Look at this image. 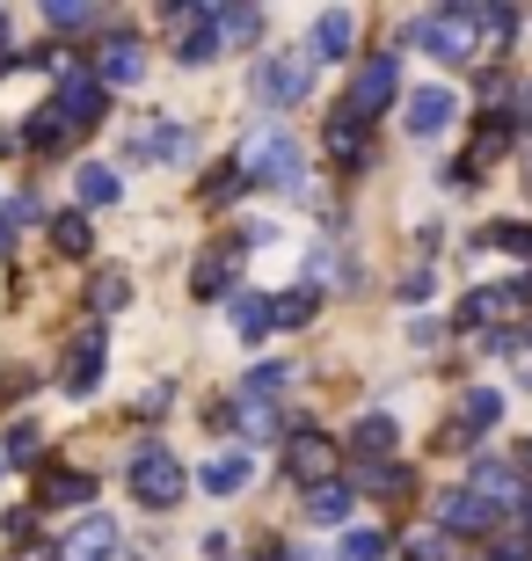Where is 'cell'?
I'll use <instances>...</instances> for the list:
<instances>
[{"instance_id":"cell-1","label":"cell","mask_w":532,"mask_h":561,"mask_svg":"<svg viewBox=\"0 0 532 561\" xmlns=\"http://www.w3.org/2000/svg\"><path fill=\"white\" fill-rule=\"evenodd\" d=\"M190 474H183V459L168 453V445H139L132 453V496L146 503V511H168V503H183Z\"/></svg>"},{"instance_id":"cell-2","label":"cell","mask_w":532,"mask_h":561,"mask_svg":"<svg viewBox=\"0 0 532 561\" xmlns=\"http://www.w3.org/2000/svg\"><path fill=\"white\" fill-rule=\"evenodd\" d=\"M401 95V59L394 51H372L365 66H358V81H350V103H343V117H358V125H372L380 110Z\"/></svg>"},{"instance_id":"cell-3","label":"cell","mask_w":532,"mask_h":561,"mask_svg":"<svg viewBox=\"0 0 532 561\" xmlns=\"http://www.w3.org/2000/svg\"><path fill=\"white\" fill-rule=\"evenodd\" d=\"M241 175H248V183L292 190V183H299V139H292V131H256L248 153H241Z\"/></svg>"},{"instance_id":"cell-4","label":"cell","mask_w":532,"mask_h":561,"mask_svg":"<svg viewBox=\"0 0 532 561\" xmlns=\"http://www.w3.org/2000/svg\"><path fill=\"white\" fill-rule=\"evenodd\" d=\"M307 81H314V66L299 59V51H270V59L256 66V103L292 110V103H307Z\"/></svg>"},{"instance_id":"cell-5","label":"cell","mask_w":532,"mask_h":561,"mask_svg":"<svg viewBox=\"0 0 532 561\" xmlns=\"http://www.w3.org/2000/svg\"><path fill=\"white\" fill-rule=\"evenodd\" d=\"M416 37H423L430 59H445V66H460V59H474V51H482V44H474V15H467V8H460V15H430Z\"/></svg>"},{"instance_id":"cell-6","label":"cell","mask_w":532,"mask_h":561,"mask_svg":"<svg viewBox=\"0 0 532 561\" xmlns=\"http://www.w3.org/2000/svg\"><path fill=\"white\" fill-rule=\"evenodd\" d=\"M103 95H110V88L95 81V66H88V73H81V66H66V81H59V103H52V110H59L66 125L81 131V125H95V117H103Z\"/></svg>"},{"instance_id":"cell-7","label":"cell","mask_w":532,"mask_h":561,"mask_svg":"<svg viewBox=\"0 0 532 561\" xmlns=\"http://www.w3.org/2000/svg\"><path fill=\"white\" fill-rule=\"evenodd\" d=\"M241 255H248V233L197 255V299H234V291H241Z\"/></svg>"},{"instance_id":"cell-8","label":"cell","mask_w":532,"mask_h":561,"mask_svg":"<svg viewBox=\"0 0 532 561\" xmlns=\"http://www.w3.org/2000/svg\"><path fill=\"white\" fill-rule=\"evenodd\" d=\"M103 365H110L103 335H73V357H66V394H73V401L95 394V387H103Z\"/></svg>"},{"instance_id":"cell-9","label":"cell","mask_w":532,"mask_h":561,"mask_svg":"<svg viewBox=\"0 0 532 561\" xmlns=\"http://www.w3.org/2000/svg\"><path fill=\"white\" fill-rule=\"evenodd\" d=\"M248 474H256V459H248V453H219V459L197 467V489H205V496H241Z\"/></svg>"},{"instance_id":"cell-10","label":"cell","mask_w":532,"mask_h":561,"mask_svg":"<svg viewBox=\"0 0 532 561\" xmlns=\"http://www.w3.org/2000/svg\"><path fill=\"white\" fill-rule=\"evenodd\" d=\"M132 153H139V161H190V153H197V131H183V125H146L139 139H132Z\"/></svg>"},{"instance_id":"cell-11","label":"cell","mask_w":532,"mask_h":561,"mask_svg":"<svg viewBox=\"0 0 532 561\" xmlns=\"http://www.w3.org/2000/svg\"><path fill=\"white\" fill-rule=\"evenodd\" d=\"M95 81L103 88H132V81H146V51L132 37H117L110 51H95Z\"/></svg>"},{"instance_id":"cell-12","label":"cell","mask_w":532,"mask_h":561,"mask_svg":"<svg viewBox=\"0 0 532 561\" xmlns=\"http://www.w3.org/2000/svg\"><path fill=\"white\" fill-rule=\"evenodd\" d=\"M452 110H460V103H452V88H416V95H409V131H416V139H438V131L452 125Z\"/></svg>"},{"instance_id":"cell-13","label":"cell","mask_w":532,"mask_h":561,"mask_svg":"<svg viewBox=\"0 0 532 561\" xmlns=\"http://www.w3.org/2000/svg\"><path fill=\"white\" fill-rule=\"evenodd\" d=\"M66 561H117V525L110 518H81L73 540H66Z\"/></svg>"},{"instance_id":"cell-14","label":"cell","mask_w":532,"mask_h":561,"mask_svg":"<svg viewBox=\"0 0 532 561\" xmlns=\"http://www.w3.org/2000/svg\"><path fill=\"white\" fill-rule=\"evenodd\" d=\"M292 474L321 489V481L336 474V445H328V437H314V431H299V437H292Z\"/></svg>"},{"instance_id":"cell-15","label":"cell","mask_w":532,"mask_h":561,"mask_svg":"<svg viewBox=\"0 0 532 561\" xmlns=\"http://www.w3.org/2000/svg\"><path fill=\"white\" fill-rule=\"evenodd\" d=\"M350 37H358V15L350 8H328L314 22V59H350Z\"/></svg>"},{"instance_id":"cell-16","label":"cell","mask_w":532,"mask_h":561,"mask_svg":"<svg viewBox=\"0 0 532 561\" xmlns=\"http://www.w3.org/2000/svg\"><path fill=\"white\" fill-rule=\"evenodd\" d=\"M445 533H489V503L474 496V489L445 496Z\"/></svg>"},{"instance_id":"cell-17","label":"cell","mask_w":532,"mask_h":561,"mask_svg":"<svg viewBox=\"0 0 532 561\" xmlns=\"http://www.w3.org/2000/svg\"><path fill=\"white\" fill-rule=\"evenodd\" d=\"M328 161H343V168L365 161V125H358V117H336V125H328Z\"/></svg>"},{"instance_id":"cell-18","label":"cell","mask_w":532,"mask_h":561,"mask_svg":"<svg viewBox=\"0 0 532 561\" xmlns=\"http://www.w3.org/2000/svg\"><path fill=\"white\" fill-rule=\"evenodd\" d=\"M95 496V481L81 474V467H52V474H44V503H88Z\"/></svg>"},{"instance_id":"cell-19","label":"cell","mask_w":532,"mask_h":561,"mask_svg":"<svg viewBox=\"0 0 532 561\" xmlns=\"http://www.w3.org/2000/svg\"><path fill=\"white\" fill-rule=\"evenodd\" d=\"M307 518L314 525H343L350 518V489H343V481H321V489L307 496Z\"/></svg>"},{"instance_id":"cell-20","label":"cell","mask_w":532,"mask_h":561,"mask_svg":"<svg viewBox=\"0 0 532 561\" xmlns=\"http://www.w3.org/2000/svg\"><path fill=\"white\" fill-rule=\"evenodd\" d=\"M234 329H241V343H263V329H270V299H256V291H234Z\"/></svg>"},{"instance_id":"cell-21","label":"cell","mask_w":532,"mask_h":561,"mask_svg":"<svg viewBox=\"0 0 532 561\" xmlns=\"http://www.w3.org/2000/svg\"><path fill=\"white\" fill-rule=\"evenodd\" d=\"M22 139H30V146H44V153H59V146L73 139V125H66L59 110H37V117H30V131H22Z\"/></svg>"},{"instance_id":"cell-22","label":"cell","mask_w":532,"mask_h":561,"mask_svg":"<svg viewBox=\"0 0 532 561\" xmlns=\"http://www.w3.org/2000/svg\"><path fill=\"white\" fill-rule=\"evenodd\" d=\"M52 241H59V255H88V241H95L88 233V211H59L52 219Z\"/></svg>"},{"instance_id":"cell-23","label":"cell","mask_w":532,"mask_h":561,"mask_svg":"<svg viewBox=\"0 0 532 561\" xmlns=\"http://www.w3.org/2000/svg\"><path fill=\"white\" fill-rule=\"evenodd\" d=\"M394 437H401L394 416H365L358 431H350V445H358V453H394Z\"/></svg>"},{"instance_id":"cell-24","label":"cell","mask_w":532,"mask_h":561,"mask_svg":"<svg viewBox=\"0 0 532 561\" xmlns=\"http://www.w3.org/2000/svg\"><path fill=\"white\" fill-rule=\"evenodd\" d=\"M117 168H81V205H117Z\"/></svg>"},{"instance_id":"cell-25","label":"cell","mask_w":532,"mask_h":561,"mask_svg":"<svg viewBox=\"0 0 532 561\" xmlns=\"http://www.w3.org/2000/svg\"><path fill=\"white\" fill-rule=\"evenodd\" d=\"M270 321H278V329H299V321H314V291H285V299H270Z\"/></svg>"},{"instance_id":"cell-26","label":"cell","mask_w":532,"mask_h":561,"mask_svg":"<svg viewBox=\"0 0 532 561\" xmlns=\"http://www.w3.org/2000/svg\"><path fill=\"white\" fill-rule=\"evenodd\" d=\"M496 416H503V401H496L489 387H474V394H467V409H460V423H467V431H489Z\"/></svg>"},{"instance_id":"cell-27","label":"cell","mask_w":532,"mask_h":561,"mask_svg":"<svg viewBox=\"0 0 532 561\" xmlns=\"http://www.w3.org/2000/svg\"><path fill=\"white\" fill-rule=\"evenodd\" d=\"M285 379H292V365H285V357H278V365H256V373H248V387H241V401H256V394H278Z\"/></svg>"},{"instance_id":"cell-28","label":"cell","mask_w":532,"mask_h":561,"mask_svg":"<svg viewBox=\"0 0 532 561\" xmlns=\"http://www.w3.org/2000/svg\"><path fill=\"white\" fill-rule=\"evenodd\" d=\"M88 299H95V313H117L124 299H132V285H124V277L110 271V277H95V285H88Z\"/></svg>"},{"instance_id":"cell-29","label":"cell","mask_w":532,"mask_h":561,"mask_svg":"<svg viewBox=\"0 0 532 561\" xmlns=\"http://www.w3.org/2000/svg\"><path fill=\"white\" fill-rule=\"evenodd\" d=\"M387 554V533H343V561H380Z\"/></svg>"},{"instance_id":"cell-30","label":"cell","mask_w":532,"mask_h":561,"mask_svg":"<svg viewBox=\"0 0 532 561\" xmlns=\"http://www.w3.org/2000/svg\"><path fill=\"white\" fill-rule=\"evenodd\" d=\"M234 423H241L248 437H270V431H278V416H270L263 401H241V409H234Z\"/></svg>"},{"instance_id":"cell-31","label":"cell","mask_w":532,"mask_h":561,"mask_svg":"<svg viewBox=\"0 0 532 561\" xmlns=\"http://www.w3.org/2000/svg\"><path fill=\"white\" fill-rule=\"evenodd\" d=\"M219 30H226V37H256L263 15H256V8H219Z\"/></svg>"},{"instance_id":"cell-32","label":"cell","mask_w":532,"mask_h":561,"mask_svg":"<svg viewBox=\"0 0 532 561\" xmlns=\"http://www.w3.org/2000/svg\"><path fill=\"white\" fill-rule=\"evenodd\" d=\"M365 489H380V496H401V489H409V474H401V467H365Z\"/></svg>"},{"instance_id":"cell-33","label":"cell","mask_w":532,"mask_h":561,"mask_svg":"<svg viewBox=\"0 0 532 561\" xmlns=\"http://www.w3.org/2000/svg\"><path fill=\"white\" fill-rule=\"evenodd\" d=\"M44 22H52V30H88L95 15H88V8H66V0H59V8H44Z\"/></svg>"},{"instance_id":"cell-34","label":"cell","mask_w":532,"mask_h":561,"mask_svg":"<svg viewBox=\"0 0 532 561\" xmlns=\"http://www.w3.org/2000/svg\"><path fill=\"white\" fill-rule=\"evenodd\" d=\"M489 241H496V249H511V255H532V233L525 227H496Z\"/></svg>"},{"instance_id":"cell-35","label":"cell","mask_w":532,"mask_h":561,"mask_svg":"<svg viewBox=\"0 0 532 561\" xmlns=\"http://www.w3.org/2000/svg\"><path fill=\"white\" fill-rule=\"evenodd\" d=\"M8 453H15V459L37 453V423H15V431H8Z\"/></svg>"},{"instance_id":"cell-36","label":"cell","mask_w":532,"mask_h":561,"mask_svg":"<svg viewBox=\"0 0 532 561\" xmlns=\"http://www.w3.org/2000/svg\"><path fill=\"white\" fill-rule=\"evenodd\" d=\"M409 554H416V561H445V540H438V533H416Z\"/></svg>"},{"instance_id":"cell-37","label":"cell","mask_w":532,"mask_h":561,"mask_svg":"<svg viewBox=\"0 0 532 561\" xmlns=\"http://www.w3.org/2000/svg\"><path fill=\"white\" fill-rule=\"evenodd\" d=\"M8 561H66V554H59V547H37V540H22V547H15Z\"/></svg>"},{"instance_id":"cell-38","label":"cell","mask_w":532,"mask_h":561,"mask_svg":"<svg viewBox=\"0 0 532 561\" xmlns=\"http://www.w3.org/2000/svg\"><path fill=\"white\" fill-rule=\"evenodd\" d=\"M139 416H168V387H146V394H139Z\"/></svg>"},{"instance_id":"cell-39","label":"cell","mask_w":532,"mask_h":561,"mask_svg":"<svg viewBox=\"0 0 532 561\" xmlns=\"http://www.w3.org/2000/svg\"><path fill=\"white\" fill-rule=\"evenodd\" d=\"M8 241H15V219H8V211H0V255H8Z\"/></svg>"},{"instance_id":"cell-40","label":"cell","mask_w":532,"mask_h":561,"mask_svg":"<svg viewBox=\"0 0 532 561\" xmlns=\"http://www.w3.org/2000/svg\"><path fill=\"white\" fill-rule=\"evenodd\" d=\"M263 561H292V554H285V547H270V554H263Z\"/></svg>"},{"instance_id":"cell-41","label":"cell","mask_w":532,"mask_h":561,"mask_svg":"<svg viewBox=\"0 0 532 561\" xmlns=\"http://www.w3.org/2000/svg\"><path fill=\"white\" fill-rule=\"evenodd\" d=\"M0 37H8V15H0Z\"/></svg>"},{"instance_id":"cell-42","label":"cell","mask_w":532,"mask_h":561,"mask_svg":"<svg viewBox=\"0 0 532 561\" xmlns=\"http://www.w3.org/2000/svg\"><path fill=\"white\" fill-rule=\"evenodd\" d=\"M0 474H8V459H0Z\"/></svg>"}]
</instances>
